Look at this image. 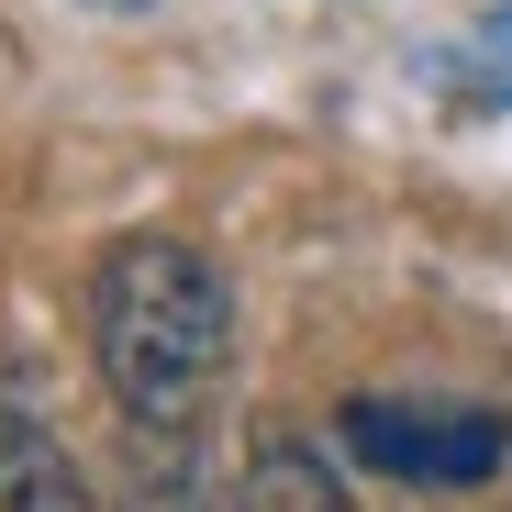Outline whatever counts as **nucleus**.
Instances as JSON below:
<instances>
[{
    "instance_id": "39448f33",
    "label": "nucleus",
    "mask_w": 512,
    "mask_h": 512,
    "mask_svg": "<svg viewBox=\"0 0 512 512\" xmlns=\"http://www.w3.org/2000/svg\"><path fill=\"white\" fill-rule=\"evenodd\" d=\"M145 512H234V501H212V490H156Z\"/></svg>"
},
{
    "instance_id": "423d86ee",
    "label": "nucleus",
    "mask_w": 512,
    "mask_h": 512,
    "mask_svg": "<svg viewBox=\"0 0 512 512\" xmlns=\"http://www.w3.org/2000/svg\"><path fill=\"white\" fill-rule=\"evenodd\" d=\"M490 45H512V12H501V23H490Z\"/></svg>"
},
{
    "instance_id": "f03ea898",
    "label": "nucleus",
    "mask_w": 512,
    "mask_h": 512,
    "mask_svg": "<svg viewBox=\"0 0 512 512\" xmlns=\"http://www.w3.org/2000/svg\"><path fill=\"white\" fill-rule=\"evenodd\" d=\"M334 435H346L368 468L412 479V490H479V479H501V457H512V412H490V401L357 390L346 412H334Z\"/></svg>"
},
{
    "instance_id": "20e7f679",
    "label": "nucleus",
    "mask_w": 512,
    "mask_h": 512,
    "mask_svg": "<svg viewBox=\"0 0 512 512\" xmlns=\"http://www.w3.org/2000/svg\"><path fill=\"white\" fill-rule=\"evenodd\" d=\"M0 512H90V479L67 468V446L12 401H0Z\"/></svg>"
},
{
    "instance_id": "f257e3e1",
    "label": "nucleus",
    "mask_w": 512,
    "mask_h": 512,
    "mask_svg": "<svg viewBox=\"0 0 512 512\" xmlns=\"http://www.w3.org/2000/svg\"><path fill=\"white\" fill-rule=\"evenodd\" d=\"M90 346H101L112 401L145 435H190L201 401L223 390V357H234V290L201 245L123 234L90 268Z\"/></svg>"
},
{
    "instance_id": "7ed1b4c3",
    "label": "nucleus",
    "mask_w": 512,
    "mask_h": 512,
    "mask_svg": "<svg viewBox=\"0 0 512 512\" xmlns=\"http://www.w3.org/2000/svg\"><path fill=\"white\" fill-rule=\"evenodd\" d=\"M245 512H357V490L334 479V457L312 446V435H256V457H245Z\"/></svg>"
}]
</instances>
